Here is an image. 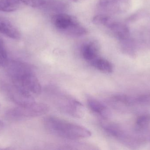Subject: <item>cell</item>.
<instances>
[{
  "label": "cell",
  "instance_id": "12",
  "mask_svg": "<svg viewBox=\"0 0 150 150\" xmlns=\"http://www.w3.org/2000/svg\"><path fill=\"white\" fill-rule=\"evenodd\" d=\"M108 103L109 105L114 107H116L119 105L130 106L137 104L136 97H130L123 94L113 95L109 98Z\"/></svg>",
  "mask_w": 150,
  "mask_h": 150
},
{
  "label": "cell",
  "instance_id": "1",
  "mask_svg": "<svg viewBox=\"0 0 150 150\" xmlns=\"http://www.w3.org/2000/svg\"><path fill=\"white\" fill-rule=\"evenodd\" d=\"M6 67L14 85L33 97L40 94L42 88L40 82L30 65L22 62L12 61Z\"/></svg>",
  "mask_w": 150,
  "mask_h": 150
},
{
  "label": "cell",
  "instance_id": "11",
  "mask_svg": "<svg viewBox=\"0 0 150 150\" xmlns=\"http://www.w3.org/2000/svg\"><path fill=\"white\" fill-rule=\"evenodd\" d=\"M101 127L103 130L110 136L119 139L122 141L126 136L122 129L115 123L105 121L104 120L101 122Z\"/></svg>",
  "mask_w": 150,
  "mask_h": 150
},
{
  "label": "cell",
  "instance_id": "18",
  "mask_svg": "<svg viewBox=\"0 0 150 150\" xmlns=\"http://www.w3.org/2000/svg\"><path fill=\"white\" fill-rule=\"evenodd\" d=\"M9 63L8 54L3 41L0 39V67H6Z\"/></svg>",
  "mask_w": 150,
  "mask_h": 150
},
{
  "label": "cell",
  "instance_id": "15",
  "mask_svg": "<svg viewBox=\"0 0 150 150\" xmlns=\"http://www.w3.org/2000/svg\"><path fill=\"white\" fill-rule=\"evenodd\" d=\"M121 49L124 53L130 55L135 54V43L131 37L120 41Z\"/></svg>",
  "mask_w": 150,
  "mask_h": 150
},
{
  "label": "cell",
  "instance_id": "20",
  "mask_svg": "<svg viewBox=\"0 0 150 150\" xmlns=\"http://www.w3.org/2000/svg\"><path fill=\"white\" fill-rule=\"evenodd\" d=\"M137 103L150 106V94H145L136 97Z\"/></svg>",
  "mask_w": 150,
  "mask_h": 150
},
{
  "label": "cell",
  "instance_id": "7",
  "mask_svg": "<svg viewBox=\"0 0 150 150\" xmlns=\"http://www.w3.org/2000/svg\"><path fill=\"white\" fill-rule=\"evenodd\" d=\"M4 90L9 98L18 106L28 105L35 102L33 96L14 85L5 86Z\"/></svg>",
  "mask_w": 150,
  "mask_h": 150
},
{
  "label": "cell",
  "instance_id": "9",
  "mask_svg": "<svg viewBox=\"0 0 150 150\" xmlns=\"http://www.w3.org/2000/svg\"><path fill=\"white\" fill-rule=\"evenodd\" d=\"M87 101L89 108L96 115L105 120L111 116L109 108L101 101L93 98H89Z\"/></svg>",
  "mask_w": 150,
  "mask_h": 150
},
{
  "label": "cell",
  "instance_id": "16",
  "mask_svg": "<svg viewBox=\"0 0 150 150\" xmlns=\"http://www.w3.org/2000/svg\"><path fill=\"white\" fill-rule=\"evenodd\" d=\"M150 123V114H145L139 116L136 121V129L142 131L147 128Z\"/></svg>",
  "mask_w": 150,
  "mask_h": 150
},
{
  "label": "cell",
  "instance_id": "13",
  "mask_svg": "<svg viewBox=\"0 0 150 150\" xmlns=\"http://www.w3.org/2000/svg\"><path fill=\"white\" fill-rule=\"evenodd\" d=\"M90 65L96 69L104 73H112L113 70V67L112 63L100 56L95 59Z\"/></svg>",
  "mask_w": 150,
  "mask_h": 150
},
{
  "label": "cell",
  "instance_id": "24",
  "mask_svg": "<svg viewBox=\"0 0 150 150\" xmlns=\"http://www.w3.org/2000/svg\"><path fill=\"white\" fill-rule=\"evenodd\" d=\"M0 106H1V105H0Z\"/></svg>",
  "mask_w": 150,
  "mask_h": 150
},
{
  "label": "cell",
  "instance_id": "23",
  "mask_svg": "<svg viewBox=\"0 0 150 150\" xmlns=\"http://www.w3.org/2000/svg\"><path fill=\"white\" fill-rule=\"evenodd\" d=\"M74 2H77L79 1H82V0H70Z\"/></svg>",
  "mask_w": 150,
  "mask_h": 150
},
{
  "label": "cell",
  "instance_id": "2",
  "mask_svg": "<svg viewBox=\"0 0 150 150\" xmlns=\"http://www.w3.org/2000/svg\"><path fill=\"white\" fill-rule=\"evenodd\" d=\"M44 123L47 132L63 139L80 140L91 136V132L86 128L57 117H46Z\"/></svg>",
  "mask_w": 150,
  "mask_h": 150
},
{
  "label": "cell",
  "instance_id": "17",
  "mask_svg": "<svg viewBox=\"0 0 150 150\" xmlns=\"http://www.w3.org/2000/svg\"><path fill=\"white\" fill-rule=\"evenodd\" d=\"M43 7L53 11L62 10L66 8L64 4L55 0H46L45 4Z\"/></svg>",
  "mask_w": 150,
  "mask_h": 150
},
{
  "label": "cell",
  "instance_id": "3",
  "mask_svg": "<svg viewBox=\"0 0 150 150\" xmlns=\"http://www.w3.org/2000/svg\"><path fill=\"white\" fill-rule=\"evenodd\" d=\"M52 23L59 31L65 35L80 37L86 35V29L73 17L64 13H59L52 18Z\"/></svg>",
  "mask_w": 150,
  "mask_h": 150
},
{
  "label": "cell",
  "instance_id": "10",
  "mask_svg": "<svg viewBox=\"0 0 150 150\" xmlns=\"http://www.w3.org/2000/svg\"><path fill=\"white\" fill-rule=\"evenodd\" d=\"M0 33L13 39L20 38V32L11 22L8 19L0 18Z\"/></svg>",
  "mask_w": 150,
  "mask_h": 150
},
{
  "label": "cell",
  "instance_id": "4",
  "mask_svg": "<svg viewBox=\"0 0 150 150\" xmlns=\"http://www.w3.org/2000/svg\"><path fill=\"white\" fill-rule=\"evenodd\" d=\"M49 110V107L45 104L34 103L28 105L18 106L8 111L7 116L12 120H21L30 119L45 114Z\"/></svg>",
  "mask_w": 150,
  "mask_h": 150
},
{
  "label": "cell",
  "instance_id": "21",
  "mask_svg": "<svg viewBox=\"0 0 150 150\" xmlns=\"http://www.w3.org/2000/svg\"><path fill=\"white\" fill-rule=\"evenodd\" d=\"M145 15V11L144 10H139L135 12L129 16L127 19V22H134L142 18Z\"/></svg>",
  "mask_w": 150,
  "mask_h": 150
},
{
  "label": "cell",
  "instance_id": "6",
  "mask_svg": "<svg viewBox=\"0 0 150 150\" xmlns=\"http://www.w3.org/2000/svg\"><path fill=\"white\" fill-rule=\"evenodd\" d=\"M131 3L132 0H99L98 6L105 14L116 15L127 11Z\"/></svg>",
  "mask_w": 150,
  "mask_h": 150
},
{
  "label": "cell",
  "instance_id": "22",
  "mask_svg": "<svg viewBox=\"0 0 150 150\" xmlns=\"http://www.w3.org/2000/svg\"><path fill=\"white\" fill-rule=\"evenodd\" d=\"M4 127V123L2 121L0 120V132L1 131Z\"/></svg>",
  "mask_w": 150,
  "mask_h": 150
},
{
  "label": "cell",
  "instance_id": "19",
  "mask_svg": "<svg viewBox=\"0 0 150 150\" xmlns=\"http://www.w3.org/2000/svg\"><path fill=\"white\" fill-rule=\"evenodd\" d=\"M27 6L33 8H40L43 7L46 0H19Z\"/></svg>",
  "mask_w": 150,
  "mask_h": 150
},
{
  "label": "cell",
  "instance_id": "5",
  "mask_svg": "<svg viewBox=\"0 0 150 150\" xmlns=\"http://www.w3.org/2000/svg\"><path fill=\"white\" fill-rule=\"evenodd\" d=\"M57 105L61 110L69 115L77 118L84 116L85 109L83 104L74 98L65 94H58Z\"/></svg>",
  "mask_w": 150,
  "mask_h": 150
},
{
  "label": "cell",
  "instance_id": "8",
  "mask_svg": "<svg viewBox=\"0 0 150 150\" xmlns=\"http://www.w3.org/2000/svg\"><path fill=\"white\" fill-rule=\"evenodd\" d=\"M99 46L95 41H91L83 44L81 48L82 57L87 63L91 64L95 59L100 56Z\"/></svg>",
  "mask_w": 150,
  "mask_h": 150
},
{
  "label": "cell",
  "instance_id": "14",
  "mask_svg": "<svg viewBox=\"0 0 150 150\" xmlns=\"http://www.w3.org/2000/svg\"><path fill=\"white\" fill-rule=\"evenodd\" d=\"M19 0H0V11L12 12L19 7Z\"/></svg>",
  "mask_w": 150,
  "mask_h": 150
}]
</instances>
